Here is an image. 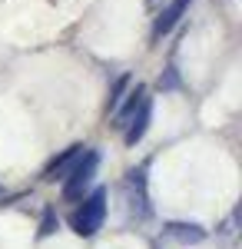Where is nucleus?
I'll return each mask as SVG.
<instances>
[{"label": "nucleus", "mask_w": 242, "mask_h": 249, "mask_svg": "<svg viewBox=\"0 0 242 249\" xmlns=\"http://www.w3.org/2000/svg\"><path fill=\"white\" fill-rule=\"evenodd\" d=\"M189 3L192 0H169L166 7H163V14L156 17V23H153V40H159V37H166L169 30L183 20V14L189 10Z\"/></svg>", "instance_id": "4"}, {"label": "nucleus", "mask_w": 242, "mask_h": 249, "mask_svg": "<svg viewBox=\"0 0 242 249\" xmlns=\"http://www.w3.org/2000/svg\"><path fill=\"white\" fill-rule=\"evenodd\" d=\"M83 153V146L80 143H73L70 150H63V153L56 156V160H50V166L43 170V179H56V176H67V170L73 166V160Z\"/></svg>", "instance_id": "7"}, {"label": "nucleus", "mask_w": 242, "mask_h": 249, "mask_svg": "<svg viewBox=\"0 0 242 249\" xmlns=\"http://www.w3.org/2000/svg\"><path fill=\"white\" fill-rule=\"evenodd\" d=\"M166 236L183 243V246H192V243H203L206 239V230L196 226V223H166Z\"/></svg>", "instance_id": "6"}, {"label": "nucleus", "mask_w": 242, "mask_h": 249, "mask_svg": "<svg viewBox=\"0 0 242 249\" xmlns=\"http://www.w3.org/2000/svg\"><path fill=\"white\" fill-rule=\"evenodd\" d=\"M50 232H56V213H53V206L43 210V219H40V239L50 236Z\"/></svg>", "instance_id": "8"}, {"label": "nucleus", "mask_w": 242, "mask_h": 249, "mask_svg": "<svg viewBox=\"0 0 242 249\" xmlns=\"http://www.w3.org/2000/svg\"><path fill=\"white\" fill-rule=\"evenodd\" d=\"M103 219H106V190H93L90 196H83L80 206L73 210L70 230L86 239V236H93V232L103 226Z\"/></svg>", "instance_id": "1"}, {"label": "nucleus", "mask_w": 242, "mask_h": 249, "mask_svg": "<svg viewBox=\"0 0 242 249\" xmlns=\"http://www.w3.org/2000/svg\"><path fill=\"white\" fill-rule=\"evenodd\" d=\"M143 176H146L143 170H133L130 176H126V186L136 190L130 196V210L136 213V216H149V206H146V179H143Z\"/></svg>", "instance_id": "5"}, {"label": "nucleus", "mask_w": 242, "mask_h": 249, "mask_svg": "<svg viewBox=\"0 0 242 249\" xmlns=\"http://www.w3.org/2000/svg\"><path fill=\"white\" fill-rule=\"evenodd\" d=\"M96 166H100V153L96 150H86L83 146V153L73 160V166L67 170V183H63V199H83V190L93 183L96 176Z\"/></svg>", "instance_id": "2"}, {"label": "nucleus", "mask_w": 242, "mask_h": 249, "mask_svg": "<svg viewBox=\"0 0 242 249\" xmlns=\"http://www.w3.org/2000/svg\"><path fill=\"white\" fill-rule=\"evenodd\" d=\"M149 120H153V100L143 96L139 103H136V110L130 113V120L123 123V140H126V146H136L149 130Z\"/></svg>", "instance_id": "3"}]
</instances>
